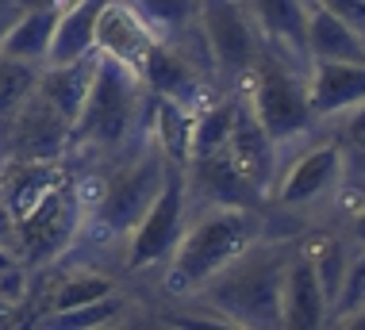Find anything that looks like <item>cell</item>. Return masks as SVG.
<instances>
[{"instance_id":"5bb4252c","label":"cell","mask_w":365,"mask_h":330,"mask_svg":"<svg viewBox=\"0 0 365 330\" xmlns=\"http://www.w3.org/2000/svg\"><path fill=\"white\" fill-rule=\"evenodd\" d=\"M365 100V62H312L308 66V104L312 115L334 119Z\"/></svg>"},{"instance_id":"603a6c76","label":"cell","mask_w":365,"mask_h":330,"mask_svg":"<svg viewBox=\"0 0 365 330\" xmlns=\"http://www.w3.org/2000/svg\"><path fill=\"white\" fill-rule=\"evenodd\" d=\"M358 311H365V246L350 249V262L342 269L339 292H334L331 304H327V326H342Z\"/></svg>"},{"instance_id":"7c38bea8","label":"cell","mask_w":365,"mask_h":330,"mask_svg":"<svg viewBox=\"0 0 365 330\" xmlns=\"http://www.w3.org/2000/svg\"><path fill=\"white\" fill-rule=\"evenodd\" d=\"M227 154L235 158V165L250 177L254 185L265 192V204H269V185H273V173H277V158H281V146L265 135V127L258 123L250 100L239 88L235 96V119H231V135H227Z\"/></svg>"},{"instance_id":"4316f807","label":"cell","mask_w":365,"mask_h":330,"mask_svg":"<svg viewBox=\"0 0 365 330\" xmlns=\"http://www.w3.org/2000/svg\"><path fill=\"white\" fill-rule=\"evenodd\" d=\"M323 131L339 138V146L342 150H350V146H358L361 138H365V100H358L354 108H346L342 115H334V119H323Z\"/></svg>"},{"instance_id":"9c48e42d","label":"cell","mask_w":365,"mask_h":330,"mask_svg":"<svg viewBox=\"0 0 365 330\" xmlns=\"http://www.w3.org/2000/svg\"><path fill=\"white\" fill-rule=\"evenodd\" d=\"M70 150V119L38 88L0 115V169L12 162H58Z\"/></svg>"},{"instance_id":"52a82bcc","label":"cell","mask_w":365,"mask_h":330,"mask_svg":"<svg viewBox=\"0 0 365 330\" xmlns=\"http://www.w3.org/2000/svg\"><path fill=\"white\" fill-rule=\"evenodd\" d=\"M196 19H200L204 43L212 50L220 88H239L265 50V38L246 0H196Z\"/></svg>"},{"instance_id":"2e32d148","label":"cell","mask_w":365,"mask_h":330,"mask_svg":"<svg viewBox=\"0 0 365 330\" xmlns=\"http://www.w3.org/2000/svg\"><path fill=\"white\" fill-rule=\"evenodd\" d=\"M154 43L150 27L143 24V16L131 8V0H104V8L96 12V31L93 46L101 54H112L127 66H139L146 46Z\"/></svg>"},{"instance_id":"ac0fdd59","label":"cell","mask_w":365,"mask_h":330,"mask_svg":"<svg viewBox=\"0 0 365 330\" xmlns=\"http://www.w3.org/2000/svg\"><path fill=\"white\" fill-rule=\"evenodd\" d=\"M308 58L312 62H365V35L331 16L327 8H308Z\"/></svg>"},{"instance_id":"6da1fadb","label":"cell","mask_w":365,"mask_h":330,"mask_svg":"<svg viewBox=\"0 0 365 330\" xmlns=\"http://www.w3.org/2000/svg\"><path fill=\"white\" fill-rule=\"evenodd\" d=\"M146 135H150V93H146L139 69L112 54H101L88 96L70 127L66 162L73 165V173H81V169L120 158Z\"/></svg>"},{"instance_id":"4dcf8cb0","label":"cell","mask_w":365,"mask_h":330,"mask_svg":"<svg viewBox=\"0 0 365 330\" xmlns=\"http://www.w3.org/2000/svg\"><path fill=\"white\" fill-rule=\"evenodd\" d=\"M346 173H350V177H361V173H365V138H361L358 146L346 150Z\"/></svg>"},{"instance_id":"8992f818","label":"cell","mask_w":365,"mask_h":330,"mask_svg":"<svg viewBox=\"0 0 365 330\" xmlns=\"http://www.w3.org/2000/svg\"><path fill=\"white\" fill-rule=\"evenodd\" d=\"M85 223V196L77 173H70L66 181H58L43 200H35L24 215L16 219V234H19V265L27 273L38 269H54L66 254L73 249L77 234Z\"/></svg>"},{"instance_id":"d6986e66","label":"cell","mask_w":365,"mask_h":330,"mask_svg":"<svg viewBox=\"0 0 365 330\" xmlns=\"http://www.w3.org/2000/svg\"><path fill=\"white\" fill-rule=\"evenodd\" d=\"M66 8L62 4H51V0H31L27 12L16 19V27L8 31V38L0 43V50L12 58H24V62H46V50H51V38H54V27H58V16Z\"/></svg>"},{"instance_id":"f1b7e54d","label":"cell","mask_w":365,"mask_h":330,"mask_svg":"<svg viewBox=\"0 0 365 330\" xmlns=\"http://www.w3.org/2000/svg\"><path fill=\"white\" fill-rule=\"evenodd\" d=\"M0 249H4V254H12V257H16V249H19V234H16V215H12V207H8L4 192H0ZM16 262H19V257H16Z\"/></svg>"},{"instance_id":"7402d4cb","label":"cell","mask_w":365,"mask_h":330,"mask_svg":"<svg viewBox=\"0 0 365 330\" xmlns=\"http://www.w3.org/2000/svg\"><path fill=\"white\" fill-rule=\"evenodd\" d=\"M127 307H131V299H127L123 288H115V292H108L101 299H88V304L46 311V315H38L35 323L38 326H112V323H120V315Z\"/></svg>"},{"instance_id":"ffe728a7","label":"cell","mask_w":365,"mask_h":330,"mask_svg":"<svg viewBox=\"0 0 365 330\" xmlns=\"http://www.w3.org/2000/svg\"><path fill=\"white\" fill-rule=\"evenodd\" d=\"M235 96H239V88H223V93L208 96L192 112V123H189V158H200V154H212V150H223L227 146L231 119H235Z\"/></svg>"},{"instance_id":"9a60e30c","label":"cell","mask_w":365,"mask_h":330,"mask_svg":"<svg viewBox=\"0 0 365 330\" xmlns=\"http://www.w3.org/2000/svg\"><path fill=\"white\" fill-rule=\"evenodd\" d=\"M246 8H250L265 46L312 66V58H308V4L304 0H246Z\"/></svg>"},{"instance_id":"3957f363","label":"cell","mask_w":365,"mask_h":330,"mask_svg":"<svg viewBox=\"0 0 365 330\" xmlns=\"http://www.w3.org/2000/svg\"><path fill=\"white\" fill-rule=\"evenodd\" d=\"M265 234V207H196L162 265V292L192 296L204 281Z\"/></svg>"},{"instance_id":"f546056e","label":"cell","mask_w":365,"mask_h":330,"mask_svg":"<svg viewBox=\"0 0 365 330\" xmlns=\"http://www.w3.org/2000/svg\"><path fill=\"white\" fill-rule=\"evenodd\" d=\"M27 4H31V0H0V43H4L8 31L16 27V19L27 12Z\"/></svg>"},{"instance_id":"44dd1931","label":"cell","mask_w":365,"mask_h":330,"mask_svg":"<svg viewBox=\"0 0 365 330\" xmlns=\"http://www.w3.org/2000/svg\"><path fill=\"white\" fill-rule=\"evenodd\" d=\"M66 277H58L54 288H51V311H62V307H77V304H88V299H101L115 288H123L120 277L104 273L96 265H85V262H66Z\"/></svg>"},{"instance_id":"d4e9b609","label":"cell","mask_w":365,"mask_h":330,"mask_svg":"<svg viewBox=\"0 0 365 330\" xmlns=\"http://www.w3.org/2000/svg\"><path fill=\"white\" fill-rule=\"evenodd\" d=\"M334 215L319 219V223H339L342 231L354 238V246H365V173L361 177H346L339 200L331 207Z\"/></svg>"},{"instance_id":"1f68e13d","label":"cell","mask_w":365,"mask_h":330,"mask_svg":"<svg viewBox=\"0 0 365 330\" xmlns=\"http://www.w3.org/2000/svg\"><path fill=\"white\" fill-rule=\"evenodd\" d=\"M12 265H19L12 254H4V249H0V269H12Z\"/></svg>"},{"instance_id":"277c9868","label":"cell","mask_w":365,"mask_h":330,"mask_svg":"<svg viewBox=\"0 0 365 330\" xmlns=\"http://www.w3.org/2000/svg\"><path fill=\"white\" fill-rule=\"evenodd\" d=\"M346 177V150L334 135L315 127L308 138L281 146L277 173L269 185V207L300 215L304 223H319L331 215Z\"/></svg>"},{"instance_id":"ba28073f","label":"cell","mask_w":365,"mask_h":330,"mask_svg":"<svg viewBox=\"0 0 365 330\" xmlns=\"http://www.w3.org/2000/svg\"><path fill=\"white\" fill-rule=\"evenodd\" d=\"M189 219V196H185V165H170L162 192L154 196V204L143 212V219L135 223V231L127 234V242L120 249V269L123 273H146V269H162L170 249L177 246V238L185 231Z\"/></svg>"},{"instance_id":"8fae6325","label":"cell","mask_w":365,"mask_h":330,"mask_svg":"<svg viewBox=\"0 0 365 330\" xmlns=\"http://www.w3.org/2000/svg\"><path fill=\"white\" fill-rule=\"evenodd\" d=\"M135 69H139V77H143V85H146L150 96L173 100V104L189 108V112H196L208 96L223 93V88H215L212 81H204V77L196 73L173 46L162 43V38H154V43L146 46V54L139 58Z\"/></svg>"},{"instance_id":"d6a6232c","label":"cell","mask_w":365,"mask_h":330,"mask_svg":"<svg viewBox=\"0 0 365 330\" xmlns=\"http://www.w3.org/2000/svg\"><path fill=\"white\" fill-rule=\"evenodd\" d=\"M304 4H308V8H312V4H315V0H304Z\"/></svg>"},{"instance_id":"7a4b0ae2","label":"cell","mask_w":365,"mask_h":330,"mask_svg":"<svg viewBox=\"0 0 365 330\" xmlns=\"http://www.w3.org/2000/svg\"><path fill=\"white\" fill-rule=\"evenodd\" d=\"M296 246H300V234H262L185 299L212 311L220 326L277 330L284 269H289Z\"/></svg>"},{"instance_id":"5b68a950","label":"cell","mask_w":365,"mask_h":330,"mask_svg":"<svg viewBox=\"0 0 365 330\" xmlns=\"http://www.w3.org/2000/svg\"><path fill=\"white\" fill-rule=\"evenodd\" d=\"M239 88L250 100L265 135L277 146L300 143L319 127V119L312 115V104H308V62H296L281 50L265 46L250 69V77Z\"/></svg>"},{"instance_id":"30bf717a","label":"cell","mask_w":365,"mask_h":330,"mask_svg":"<svg viewBox=\"0 0 365 330\" xmlns=\"http://www.w3.org/2000/svg\"><path fill=\"white\" fill-rule=\"evenodd\" d=\"M185 196H189V212L196 207H265V192L235 165L227 146L185 162Z\"/></svg>"},{"instance_id":"cb8c5ba5","label":"cell","mask_w":365,"mask_h":330,"mask_svg":"<svg viewBox=\"0 0 365 330\" xmlns=\"http://www.w3.org/2000/svg\"><path fill=\"white\" fill-rule=\"evenodd\" d=\"M131 8L162 43H170L173 35H181L185 27L196 24V0H131Z\"/></svg>"},{"instance_id":"4fadbf2b","label":"cell","mask_w":365,"mask_h":330,"mask_svg":"<svg viewBox=\"0 0 365 330\" xmlns=\"http://www.w3.org/2000/svg\"><path fill=\"white\" fill-rule=\"evenodd\" d=\"M304 238V234H300ZM281 326L284 330H319L327 326V296L315 277V265L308 249L296 246L284 269V288H281Z\"/></svg>"},{"instance_id":"e0dca14e","label":"cell","mask_w":365,"mask_h":330,"mask_svg":"<svg viewBox=\"0 0 365 330\" xmlns=\"http://www.w3.org/2000/svg\"><path fill=\"white\" fill-rule=\"evenodd\" d=\"M96 58L101 54L88 50V54L73 58V62H46L38 69L35 88L70 119V127H73V119H77V112H81V104L88 96V85H93V73H96Z\"/></svg>"},{"instance_id":"484cf974","label":"cell","mask_w":365,"mask_h":330,"mask_svg":"<svg viewBox=\"0 0 365 330\" xmlns=\"http://www.w3.org/2000/svg\"><path fill=\"white\" fill-rule=\"evenodd\" d=\"M38 69H43L38 62H24V58H12L0 50V115L12 112L24 96H31Z\"/></svg>"},{"instance_id":"83f0119b","label":"cell","mask_w":365,"mask_h":330,"mask_svg":"<svg viewBox=\"0 0 365 330\" xmlns=\"http://www.w3.org/2000/svg\"><path fill=\"white\" fill-rule=\"evenodd\" d=\"M319 8H327L331 16H339L342 24H350L358 35H365V0H315Z\"/></svg>"}]
</instances>
